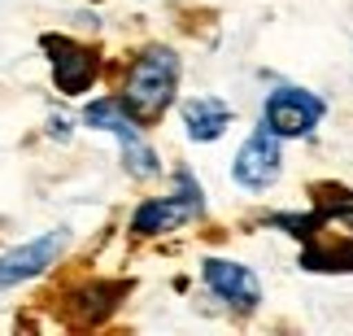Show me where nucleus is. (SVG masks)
Returning <instances> with one entry per match:
<instances>
[{"instance_id":"nucleus-1","label":"nucleus","mask_w":353,"mask_h":336,"mask_svg":"<svg viewBox=\"0 0 353 336\" xmlns=\"http://www.w3.org/2000/svg\"><path fill=\"white\" fill-rule=\"evenodd\" d=\"M174 88H179V57L170 48L153 44L131 61L127 83H122V105L135 123H157L170 110Z\"/></svg>"},{"instance_id":"nucleus-2","label":"nucleus","mask_w":353,"mask_h":336,"mask_svg":"<svg viewBox=\"0 0 353 336\" xmlns=\"http://www.w3.org/2000/svg\"><path fill=\"white\" fill-rule=\"evenodd\" d=\"M83 123H88V127H101V131H114V136L122 140V162H127V170L135 175V179H153V175L161 170L157 153L144 144L140 123L127 114V105H122V101H114V97L92 101L88 110H83Z\"/></svg>"},{"instance_id":"nucleus-3","label":"nucleus","mask_w":353,"mask_h":336,"mask_svg":"<svg viewBox=\"0 0 353 336\" xmlns=\"http://www.w3.org/2000/svg\"><path fill=\"white\" fill-rule=\"evenodd\" d=\"M205 210V201H201V184L192 179V170H179V192L174 197H153L144 201L140 210H135L131 219V232L135 236H157V232H174V227L192 223L196 214Z\"/></svg>"},{"instance_id":"nucleus-4","label":"nucleus","mask_w":353,"mask_h":336,"mask_svg":"<svg viewBox=\"0 0 353 336\" xmlns=\"http://www.w3.org/2000/svg\"><path fill=\"white\" fill-rule=\"evenodd\" d=\"M323 118V101L305 88H279L266 97V110H262V127L279 140H292V136H310Z\"/></svg>"},{"instance_id":"nucleus-5","label":"nucleus","mask_w":353,"mask_h":336,"mask_svg":"<svg viewBox=\"0 0 353 336\" xmlns=\"http://www.w3.org/2000/svg\"><path fill=\"white\" fill-rule=\"evenodd\" d=\"M39 44L52 57V83H57V92L79 97V92L92 88V79H97V52L92 48H83L70 35H44Z\"/></svg>"},{"instance_id":"nucleus-6","label":"nucleus","mask_w":353,"mask_h":336,"mask_svg":"<svg viewBox=\"0 0 353 336\" xmlns=\"http://www.w3.org/2000/svg\"><path fill=\"white\" fill-rule=\"evenodd\" d=\"M65 245H70V236L57 227V232H44V236L26 240L22 249L5 253V258H0V288H13V284H22V279H35L39 271H48V266L61 258Z\"/></svg>"},{"instance_id":"nucleus-7","label":"nucleus","mask_w":353,"mask_h":336,"mask_svg":"<svg viewBox=\"0 0 353 336\" xmlns=\"http://www.w3.org/2000/svg\"><path fill=\"white\" fill-rule=\"evenodd\" d=\"M283 157H279V136H270L266 127H257L249 140H244V149L236 153V166H232V175H236V184L240 188H253V192H262V188H270L279 179V166Z\"/></svg>"},{"instance_id":"nucleus-8","label":"nucleus","mask_w":353,"mask_h":336,"mask_svg":"<svg viewBox=\"0 0 353 336\" xmlns=\"http://www.w3.org/2000/svg\"><path fill=\"white\" fill-rule=\"evenodd\" d=\"M205 284L214 288V297L236 306V310H257V302H262V288H257L253 271L240 262H227V258L205 262Z\"/></svg>"},{"instance_id":"nucleus-9","label":"nucleus","mask_w":353,"mask_h":336,"mask_svg":"<svg viewBox=\"0 0 353 336\" xmlns=\"http://www.w3.org/2000/svg\"><path fill=\"white\" fill-rule=\"evenodd\" d=\"M183 123L192 140H219L232 127V105H223L219 97H192L183 105Z\"/></svg>"},{"instance_id":"nucleus-10","label":"nucleus","mask_w":353,"mask_h":336,"mask_svg":"<svg viewBox=\"0 0 353 336\" xmlns=\"http://www.w3.org/2000/svg\"><path fill=\"white\" fill-rule=\"evenodd\" d=\"M127 288H131V284H92V288H79V293H74L79 319H83V324H101V319L110 315L122 297H127Z\"/></svg>"},{"instance_id":"nucleus-11","label":"nucleus","mask_w":353,"mask_h":336,"mask_svg":"<svg viewBox=\"0 0 353 336\" xmlns=\"http://www.w3.org/2000/svg\"><path fill=\"white\" fill-rule=\"evenodd\" d=\"M301 266H310V271H353V240L341 249H305L301 253Z\"/></svg>"}]
</instances>
